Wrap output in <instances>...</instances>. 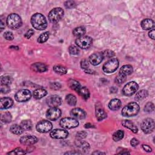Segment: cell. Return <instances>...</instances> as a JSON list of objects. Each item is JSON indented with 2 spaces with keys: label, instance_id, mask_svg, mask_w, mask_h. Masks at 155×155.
I'll use <instances>...</instances> for the list:
<instances>
[{
  "label": "cell",
  "instance_id": "6da1fadb",
  "mask_svg": "<svg viewBox=\"0 0 155 155\" xmlns=\"http://www.w3.org/2000/svg\"><path fill=\"white\" fill-rule=\"evenodd\" d=\"M31 23L32 26L37 30H43L47 27V22L43 15L37 13L31 18Z\"/></svg>",
  "mask_w": 155,
  "mask_h": 155
},
{
  "label": "cell",
  "instance_id": "7a4b0ae2",
  "mask_svg": "<svg viewBox=\"0 0 155 155\" xmlns=\"http://www.w3.org/2000/svg\"><path fill=\"white\" fill-rule=\"evenodd\" d=\"M139 111V106L135 102L129 103L122 110V115L124 117H132L136 116Z\"/></svg>",
  "mask_w": 155,
  "mask_h": 155
},
{
  "label": "cell",
  "instance_id": "3957f363",
  "mask_svg": "<svg viewBox=\"0 0 155 155\" xmlns=\"http://www.w3.org/2000/svg\"><path fill=\"white\" fill-rule=\"evenodd\" d=\"M7 24L8 27L12 29H17L22 25L21 18L18 14L12 13L9 15L7 18Z\"/></svg>",
  "mask_w": 155,
  "mask_h": 155
},
{
  "label": "cell",
  "instance_id": "277c9868",
  "mask_svg": "<svg viewBox=\"0 0 155 155\" xmlns=\"http://www.w3.org/2000/svg\"><path fill=\"white\" fill-rule=\"evenodd\" d=\"M59 125L64 129H72L79 126V122L73 118H64L61 119Z\"/></svg>",
  "mask_w": 155,
  "mask_h": 155
},
{
  "label": "cell",
  "instance_id": "5b68a950",
  "mask_svg": "<svg viewBox=\"0 0 155 155\" xmlns=\"http://www.w3.org/2000/svg\"><path fill=\"white\" fill-rule=\"evenodd\" d=\"M119 67V61L117 58H112L103 65V71L107 73L115 72Z\"/></svg>",
  "mask_w": 155,
  "mask_h": 155
},
{
  "label": "cell",
  "instance_id": "8992f818",
  "mask_svg": "<svg viewBox=\"0 0 155 155\" xmlns=\"http://www.w3.org/2000/svg\"><path fill=\"white\" fill-rule=\"evenodd\" d=\"M64 12L61 7H56L53 9L49 13L48 18L52 23L58 22L64 16Z\"/></svg>",
  "mask_w": 155,
  "mask_h": 155
},
{
  "label": "cell",
  "instance_id": "52a82bcc",
  "mask_svg": "<svg viewBox=\"0 0 155 155\" xmlns=\"http://www.w3.org/2000/svg\"><path fill=\"white\" fill-rule=\"evenodd\" d=\"M139 88L138 84L135 81H131L127 83L122 89V94L124 95L130 97L135 94Z\"/></svg>",
  "mask_w": 155,
  "mask_h": 155
},
{
  "label": "cell",
  "instance_id": "ba28073f",
  "mask_svg": "<svg viewBox=\"0 0 155 155\" xmlns=\"http://www.w3.org/2000/svg\"><path fill=\"white\" fill-rule=\"evenodd\" d=\"M31 97L32 94L31 92L27 89H22L19 90L15 95V100L19 103H25L28 101Z\"/></svg>",
  "mask_w": 155,
  "mask_h": 155
},
{
  "label": "cell",
  "instance_id": "9c48e42d",
  "mask_svg": "<svg viewBox=\"0 0 155 155\" xmlns=\"http://www.w3.org/2000/svg\"><path fill=\"white\" fill-rule=\"evenodd\" d=\"M76 44L81 49H87L91 47L93 43V40L88 36H83L78 38L75 41Z\"/></svg>",
  "mask_w": 155,
  "mask_h": 155
},
{
  "label": "cell",
  "instance_id": "30bf717a",
  "mask_svg": "<svg viewBox=\"0 0 155 155\" xmlns=\"http://www.w3.org/2000/svg\"><path fill=\"white\" fill-rule=\"evenodd\" d=\"M141 128L145 134H149L153 132L154 129V122L151 118H147L141 123Z\"/></svg>",
  "mask_w": 155,
  "mask_h": 155
},
{
  "label": "cell",
  "instance_id": "8fae6325",
  "mask_svg": "<svg viewBox=\"0 0 155 155\" xmlns=\"http://www.w3.org/2000/svg\"><path fill=\"white\" fill-rule=\"evenodd\" d=\"M53 125L52 122H50L49 121L47 120H43L40 122H39L37 126H36V129L40 133H47L52 129Z\"/></svg>",
  "mask_w": 155,
  "mask_h": 155
},
{
  "label": "cell",
  "instance_id": "7c38bea8",
  "mask_svg": "<svg viewBox=\"0 0 155 155\" xmlns=\"http://www.w3.org/2000/svg\"><path fill=\"white\" fill-rule=\"evenodd\" d=\"M50 136L53 139H64L68 137L69 132L66 130L57 129L52 130L50 133Z\"/></svg>",
  "mask_w": 155,
  "mask_h": 155
},
{
  "label": "cell",
  "instance_id": "4fadbf2b",
  "mask_svg": "<svg viewBox=\"0 0 155 155\" xmlns=\"http://www.w3.org/2000/svg\"><path fill=\"white\" fill-rule=\"evenodd\" d=\"M61 115V111L58 107H50L46 112V117L51 121L58 119Z\"/></svg>",
  "mask_w": 155,
  "mask_h": 155
},
{
  "label": "cell",
  "instance_id": "5bb4252c",
  "mask_svg": "<svg viewBox=\"0 0 155 155\" xmlns=\"http://www.w3.org/2000/svg\"><path fill=\"white\" fill-rule=\"evenodd\" d=\"M104 59L103 53L98 52L91 55L89 56V63L93 66L99 65Z\"/></svg>",
  "mask_w": 155,
  "mask_h": 155
},
{
  "label": "cell",
  "instance_id": "9a60e30c",
  "mask_svg": "<svg viewBox=\"0 0 155 155\" xmlns=\"http://www.w3.org/2000/svg\"><path fill=\"white\" fill-rule=\"evenodd\" d=\"M21 144L27 146L32 145L38 142V138L33 135H25L20 138Z\"/></svg>",
  "mask_w": 155,
  "mask_h": 155
},
{
  "label": "cell",
  "instance_id": "2e32d148",
  "mask_svg": "<svg viewBox=\"0 0 155 155\" xmlns=\"http://www.w3.org/2000/svg\"><path fill=\"white\" fill-rule=\"evenodd\" d=\"M61 98L56 95H52L47 99V104L50 107H58L61 104Z\"/></svg>",
  "mask_w": 155,
  "mask_h": 155
},
{
  "label": "cell",
  "instance_id": "e0dca14e",
  "mask_svg": "<svg viewBox=\"0 0 155 155\" xmlns=\"http://www.w3.org/2000/svg\"><path fill=\"white\" fill-rule=\"evenodd\" d=\"M70 115L73 118L82 119L85 118L86 113L84 110L80 108H75L71 110Z\"/></svg>",
  "mask_w": 155,
  "mask_h": 155
},
{
  "label": "cell",
  "instance_id": "ac0fdd59",
  "mask_svg": "<svg viewBox=\"0 0 155 155\" xmlns=\"http://www.w3.org/2000/svg\"><path fill=\"white\" fill-rule=\"evenodd\" d=\"M13 104V101L12 99L9 97L2 98L0 101V108L1 110L8 109L10 108Z\"/></svg>",
  "mask_w": 155,
  "mask_h": 155
},
{
  "label": "cell",
  "instance_id": "d6986e66",
  "mask_svg": "<svg viewBox=\"0 0 155 155\" xmlns=\"http://www.w3.org/2000/svg\"><path fill=\"white\" fill-rule=\"evenodd\" d=\"M31 69L37 73H44L47 70V66L43 63H36L31 66Z\"/></svg>",
  "mask_w": 155,
  "mask_h": 155
},
{
  "label": "cell",
  "instance_id": "ffe728a7",
  "mask_svg": "<svg viewBox=\"0 0 155 155\" xmlns=\"http://www.w3.org/2000/svg\"><path fill=\"white\" fill-rule=\"evenodd\" d=\"M141 27L143 30H148L154 28V21L151 19H144L141 22Z\"/></svg>",
  "mask_w": 155,
  "mask_h": 155
},
{
  "label": "cell",
  "instance_id": "44dd1931",
  "mask_svg": "<svg viewBox=\"0 0 155 155\" xmlns=\"http://www.w3.org/2000/svg\"><path fill=\"white\" fill-rule=\"evenodd\" d=\"M96 117L97 119H98V121H101L103 120H104V119H106L107 117V115L106 113L105 110L103 109L102 106H98L97 105V106L96 107Z\"/></svg>",
  "mask_w": 155,
  "mask_h": 155
},
{
  "label": "cell",
  "instance_id": "7402d4cb",
  "mask_svg": "<svg viewBox=\"0 0 155 155\" xmlns=\"http://www.w3.org/2000/svg\"><path fill=\"white\" fill-rule=\"evenodd\" d=\"M122 124L124 127H125L129 130H130L133 133H137L138 132V129L133 122L129 120H124L122 122Z\"/></svg>",
  "mask_w": 155,
  "mask_h": 155
},
{
  "label": "cell",
  "instance_id": "603a6c76",
  "mask_svg": "<svg viewBox=\"0 0 155 155\" xmlns=\"http://www.w3.org/2000/svg\"><path fill=\"white\" fill-rule=\"evenodd\" d=\"M121 101L119 99H113L109 104V108L111 110H118L121 108Z\"/></svg>",
  "mask_w": 155,
  "mask_h": 155
},
{
  "label": "cell",
  "instance_id": "cb8c5ba5",
  "mask_svg": "<svg viewBox=\"0 0 155 155\" xmlns=\"http://www.w3.org/2000/svg\"><path fill=\"white\" fill-rule=\"evenodd\" d=\"M47 95V91L44 88L36 89L33 93V96L34 98L37 100L41 99L43 97H46Z\"/></svg>",
  "mask_w": 155,
  "mask_h": 155
},
{
  "label": "cell",
  "instance_id": "d4e9b609",
  "mask_svg": "<svg viewBox=\"0 0 155 155\" xmlns=\"http://www.w3.org/2000/svg\"><path fill=\"white\" fill-rule=\"evenodd\" d=\"M133 72V68L131 65H124L121 67L119 70V73L126 76L131 75Z\"/></svg>",
  "mask_w": 155,
  "mask_h": 155
},
{
  "label": "cell",
  "instance_id": "484cf974",
  "mask_svg": "<svg viewBox=\"0 0 155 155\" xmlns=\"http://www.w3.org/2000/svg\"><path fill=\"white\" fill-rule=\"evenodd\" d=\"M76 92L85 100H87L90 98V91L86 87L81 86Z\"/></svg>",
  "mask_w": 155,
  "mask_h": 155
},
{
  "label": "cell",
  "instance_id": "4316f807",
  "mask_svg": "<svg viewBox=\"0 0 155 155\" xmlns=\"http://www.w3.org/2000/svg\"><path fill=\"white\" fill-rule=\"evenodd\" d=\"M74 36L77 37L78 38L84 36L86 33V29L83 26H80L75 28L72 32Z\"/></svg>",
  "mask_w": 155,
  "mask_h": 155
},
{
  "label": "cell",
  "instance_id": "83f0119b",
  "mask_svg": "<svg viewBox=\"0 0 155 155\" xmlns=\"http://www.w3.org/2000/svg\"><path fill=\"white\" fill-rule=\"evenodd\" d=\"M148 95V91L146 90H142L136 93L135 100L136 101H142L144 99H145Z\"/></svg>",
  "mask_w": 155,
  "mask_h": 155
},
{
  "label": "cell",
  "instance_id": "f1b7e54d",
  "mask_svg": "<svg viewBox=\"0 0 155 155\" xmlns=\"http://www.w3.org/2000/svg\"><path fill=\"white\" fill-rule=\"evenodd\" d=\"M69 87L73 90L77 91L81 87L80 83L75 79H69L68 81Z\"/></svg>",
  "mask_w": 155,
  "mask_h": 155
},
{
  "label": "cell",
  "instance_id": "f546056e",
  "mask_svg": "<svg viewBox=\"0 0 155 155\" xmlns=\"http://www.w3.org/2000/svg\"><path fill=\"white\" fill-rule=\"evenodd\" d=\"M10 131L14 135H20L23 133L24 130L21 127L20 125L18 124H13L10 128Z\"/></svg>",
  "mask_w": 155,
  "mask_h": 155
},
{
  "label": "cell",
  "instance_id": "4dcf8cb0",
  "mask_svg": "<svg viewBox=\"0 0 155 155\" xmlns=\"http://www.w3.org/2000/svg\"><path fill=\"white\" fill-rule=\"evenodd\" d=\"M53 70L55 73L59 75H65L67 72V69L66 67L62 65H56L53 67Z\"/></svg>",
  "mask_w": 155,
  "mask_h": 155
},
{
  "label": "cell",
  "instance_id": "1f68e13d",
  "mask_svg": "<svg viewBox=\"0 0 155 155\" xmlns=\"http://www.w3.org/2000/svg\"><path fill=\"white\" fill-rule=\"evenodd\" d=\"M20 126H21L24 131L30 130L32 128V123L30 120H24L21 122Z\"/></svg>",
  "mask_w": 155,
  "mask_h": 155
},
{
  "label": "cell",
  "instance_id": "d6a6232c",
  "mask_svg": "<svg viewBox=\"0 0 155 155\" xmlns=\"http://www.w3.org/2000/svg\"><path fill=\"white\" fill-rule=\"evenodd\" d=\"M67 104L71 106H75L76 104V98L73 94H69L66 98Z\"/></svg>",
  "mask_w": 155,
  "mask_h": 155
},
{
  "label": "cell",
  "instance_id": "836d02e7",
  "mask_svg": "<svg viewBox=\"0 0 155 155\" xmlns=\"http://www.w3.org/2000/svg\"><path fill=\"white\" fill-rule=\"evenodd\" d=\"M124 136V132L123 130H119L113 133V139L115 142H118V141H119L120 140H121L123 138Z\"/></svg>",
  "mask_w": 155,
  "mask_h": 155
},
{
  "label": "cell",
  "instance_id": "e575fe53",
  "mask_svg": "<svg viewBox=\"0 0 155 155\" xmlns=\"http://www.w3.org/2000/svg\"><path fill=\"white\" fill-rule=\"evenodd\" d=\"M49 38V32H46L42 34L38 38V42L39 43H44L46 42Z\"/></svg>",
  "mask_w": 155,
  "mask_h": 155
},
{
  "label": "cell",
  "instance_id": "d590c367",
  "mask_svg": "<svg viewBox=\"0 0 155 155\" xmlns=\"http://www.w3.org/2000/svg\"><path fill=\"white\" fill-rule=\"evenodd\" d=\"M12 78L10 76H2L1 78V84L9 85L10 84H12Z\"/></svg>",
  "mask_w": 155,
  "mask_h": 155
},
{
  "label": "cell",
  "instance_id": "8d00e7d4",
  "mask_svg": "<svg viewBox=\"0 0 155 155\" xmlns=\"http://www.w3.org/2000/svg\"><path fill=\"white\" fill-rule=\"evenodd\" d=\"M27 152L24 150L23 149H22L20 147H18V148H16L14 150H13L12 151L10 152H9L7 154H16V155H18V154H26Z\"/></svg>",
  "mask_w": 155,
  "mask_h": 155
},
{
  "label": "cell",
  "instance_id": "74e56055",
  "mask_svg": "<svg viewBox=\"0 0 155 155\" xmlns=\"http://www.w3.org/2000/svg\"><path fill=\"white\" fill-rule=\"evenodd\" d=\"M126 79H127V76L123 75L121 73H119V75L115 78V82L118 84H121L124 82L126 81Z\"/></svg>",
  "mask_w": 155,
  "mask_h": 155
},
{
  "label": "cell",
  "instance_id": "f35d334b",
  "mask_svg": "<svg viewBox=\"0 0 155 155\" xmlns=\"http://www.w3.org/2000/svg\"><path fill=\"white\" fill-rule=\"evenodd\" d=\"M1 121L5 123L10 122L12 121V115L10 113H5L2 115Z\"/></svg>",
  "mask_w": 155,
  "mask_h": 155
},
{
  "label": "cell",
  "instance_id": "ab89813d",
  "mask_svg": "<svg viewBox=\"0 0 155 155\" xmlns=\"http://www.w3.org/2000/svg\"><path fill=\"white\" fill-rule=\"evenodd\" d=\"M69 52L72 55H76L79 53V50L78 47L75 46H71L69 48Z\"/></svg>",
  "mask_w": 155,
  "mask_h": 155
},
{
  "label": "cell",
  "instance_id": "60d3db41",
  "mask_svg": "<svg viewBox=\"0 0 155 155\" xmlns=\"http://www.w3.org/2000/svg\"><path fill=\"white\" fill-rule=\"evenodd\" d=\"M154 106L151 102L147 103L144 107V111L146 112H148V113L153 112L154 110Z\"/></svg>",
  "mask_w": 155,
  "mask_h": 155
},
{
  "label": "cell",
  "instance_id": "b9f144b4",
  "mask_svg": "<svg viewBox=\"0 0 155 155\" xmlns=\"http://www.w3.org/2000/svg\"><path fill=\"white\" fill-rule=\"evenodd\" d=\"M103 55L104 58H112L115 55V53L113 51H112L111 50H106L104 52H103Z\"/></svg>",
  "mask_w": 155,
  "mask_h": 155
},
{
  "label": "cell",
  "instance_id": "7bdbcfd3",
  "mask_svg": "<svg viewBox=\"0 0 155 155\" xmlns=\"http://www.w3.org/2000/svg\"><path fill=\"white\" fill-rule=\"evenodd\" d=\"M78 146L84 151H87L90 149V144L86 142H80Z\"/></svg>",
  "mask_w": 155,
  "mask_h": 155
},
{
  "label": "cell",
  "instance_id": "ee69618b",
  "mask_svg": "<svg viewBox=\"0 0 155 155\" xmlns=\"http://www.w3.org/2000/svg\"><path fill=\"white\" fill-rule=\"evenodd\" d=\"M81 67L82 69H87L89 67V61L87 59H84L81 61Z\"/></svg>",
  "mask_w": 155,
  "mask_h": 155
},
{
  "label": "cell",
  "instance_id": "f6af8a7d",
  "mask_svg": "<svg viewBox=\"0 0 155 155\" xmlns=\"http://www.w3.org/2000/svg\"><path fill=\"white\" fill-rule=\"evenodd\" d=\"M4 37L6 40L8 41H12L14 39V36L13 34L11 32H9V31H7V32H6L4 33Z\"/></svg>",
  "mask_w": 155,
  "mask_h": 155
},
{
  "label": "cell",
  "instance_id": "bcb514c9",
  "mask_svg": "<svg viewBox=\"0 0 155 155\" xmlns=\"http://www.w3.org/2000/svg\"><path fill=\"white\" fill-rule=\"evenodd\" d=\"M10 88L9 87V85L1 84V92L2 93V94H8V93L10 91Z\"/></svg>",
  "mask_w": 155,
  "mask_h": 155
},
{
  "label": "cell",
  "instance_id": "7dc6e473",
  "mask_svg": "<svg viewBox=\"0 0 155 155\" xmlns=\"http://www.w3.org/2000/svg\"><path fill=\"white\" fill-rule=\"evenodd\" d=\"M64 6L67 9H72L76 6V4L73 1H67L64 3Z\"/></svg>",
  "mask_w": 155,
  "mask_h": 155
},
{
  "label": "cell",
  "instance_id": "c3c4849f",
  "mask_svg": "<svg viewBox=\"0 0 155 155\" xmlns=\"http://www.w3.org/2000/svg\"><path fill=\"white\" fill-rule=\"evenodd\" d=\"M34 30L33 29H29L28 30H27L26 33L24 35V37L26 39H30L31 37H32L34 34Z\"/></svg>",
  "mask_w": 155,
  "mask_h": 155
},
{
  "label": "cell",
  "instance_id": "681fc988",
  "mask_svg": "<svg viewBox=\"0 0 155 155\" xmlns=\"http://www.w3.org/2000/svg\"><path fill=\"white\" fill-rule=\"evenodd\" d=\"M50 87L53 90H58L61 87V85L60 83L57 82H52L50 84Z\"/></svg>",
  "mask_w": 155,
  "mask_h": 155
},
{
  "label": "cell",
  "instance_id": "f907efd6",
  "mask_svg": "<svg viewBox=\"0 0 155 155\" xmlns=\"http://www.w3.org/2000/svg\"><path fill=\"white\" fill-rule=\"evenodd\" d=\"M87 133L84 131H81L76 133V138L79 139H82L85 138H86Z\"/></svg>",
  "mask_w": 155,
  "mask_h": 155
},
{
  "label": "cell",
  "instance_id": "816d5d0a",
  "mask_svg": "<svg viewBox=\"0 0 155 155\" xmlns=\"http://www.w3.org/2000/svg\"><path fill=\"white\" fill-rule=\"evenodd\" d=\"M139 144V141H138L137 139H136V138H133V139L131 140V141H130V144H131V145H132V147H133L137 146Z\"/></svg>",
  "mask_w": 155,
  "mask_h": 155
},
{
  "label": "cell",
  "instance_id": "f5cc1de1",
  "mask_svg": "<svg viewBox=\"0 0 155 155\" xmlns=\"http://www.w3.org/2000/svg\"><path fill=\"white\" fill-rule=\"evenodd\" d=\"M154 28H153V29H151L150 32H149V33H148V36H149V37L151 38V39H152V40H154Z\"/></svg>",
  "mask_w": 155,
  "mask_h": 155
},
{
  "label": "cell",
  "instance_id": "db71d44e",
  "mask_svg": "<svg viewBox=\"0 0 155 155\" xmlns=\"http://www.w3.org/2000/svg\"><path fill=\"white\" fill-rule=\"evenodd\" d=\"M142 148L147 152H151L152 151L151 148L148 145H142Z\"/></svg>",
  "mask_w": 155,
  "mask_h": 155
},
{
  "label": "cell",
  "instance_id": "11a10c76",
  "mask_svg": "<svg viewBox=\"0 0 155 155\" xmlns=\"http://www.w3.org/2000/svg\"><path fill=\"white\" fill-rule=\"evenodd\" d=\"M110 90L111 93H113V94H115V93H116L118 91V88H116L115 87H112Z\"/></svg>",
  "mask_w": 155,
  "mask_h": 155
},
{
  "label": "cell",
  "instance_id": "9f6ffc18",
  "mask_svg": "<svg viewBox=\"0 0 155 155\" xmlns=\"http://www.w3.org/2000/svg\"><path fill=\"white\" fill-rule=\"evenodd\" d=\"M85 128L86 129H88V128H92L93 127V125L91 124L90 123H87V124H85V126H84Z\"/></svg>",
  "mask_w": 155,
  "mask_h": 155
},
{
  "label": "cell",
  "instance_id": "6f0895ef",
  "mask_svg": "<svg viewBox=\"0 0 155 155\" xmlns=\"http://www.w3.org/2000/svg\"><path fill=\"white\" fill-rule=\"evenodd\" d=\"M93 154H105L106 153H103V152H100V151H96V152H94V153H93Z\"/></svg>",
  "mask_w": 155,
  "mask_h": 155
},
{
  "label": "cell",
  "instance_id": "680465c9",
  "mask_svg": "<svg viewBox=\"0 0 155 155\" xmlns=\"http://www.w3.org/2000/svg\"><path fill=\"white\" fill-rule=\"evenodd\" d=\"M10 49L14 48V49H16V50H18V49H19V47H16V46H11V47H10Z\"/></svg>",
  "mask_w": 155,
  "mask_h": 155
}]
</instances>
